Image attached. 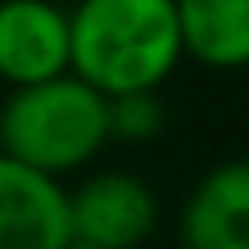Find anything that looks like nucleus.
I'll use <instances>...</instances> for the list:
<instances>
[{"label":"nucleus","instance_id":"6e6552de","mask_svg":"<svg viewBox=\"0 0 249 249\" xmlns=\"http://www.w3.org/2000/svg\"><path fill=\"white\" fill-rule=\"evenodd\" d=\"M162 129V104L154 91H129L108 100V137L121 142H150Z\"/></svg>","mask_w":249,"mask_h":249},{"label":"nucleus","instance_id":"20e7f679","mask_svg":"<svg viewBox=\"0 0 249 249\" xmlns=\"http://www.w3.org/2000/svg\"><path fill=\"white\" fill-rule=\"evenodd\" d=\"M67 71V13L54 0H0V79L9 88H29Z\"/></svg>","mask_w":249,"mask_h":249},{"label":"nucleus","instance_id":"f03ea898","mask_svg":"<svg viewBox=\"0 0 249 249\" xmlns=\"http://www.w3.org/2000/svg\"><path fill=\"white\" fill-rule=\"evenodd\" d=\"M108 142V100L79 75L13 88L0 104V154L42 175H71L88 166Z\"/></svg>","mask_w":249,"mask_h":249},{"label":"nucleus","instance_id":"423d86ee","mask_svg":"<svg viewBox=\"0 0 249 249\" xmlns=\"http://www.w3.org/2000/svg\"><path fill=\"white\" fill-rule=\"evenodd\" d=\"M183 249H249V158L212 166L178 212Z\"/></svg>","mask_w":249,"mask_h":249},{"label":"nucleus","instance_id":"1a4fd4ad","mask_svg":"<svg viewBox=\"0 0 249 249\" xmlns=\"http://www.w3.org/2000/svg\"><path fill=\"white\" fill-rule=\"evenodd\" d=\"M62 249H100V245H83V241H67Z\"/></svg>","mask_w":249,"mask_h":249},{"label":"nucleus","instance_id":"39448f33","mask_svg":"<svg viewBox=\"0 0 249 249\" xmlns=\"http://www.w3.org/2000/svg\"><path fill=\"white\" fill-rule=\"evenodd\" d=\"M67 241L71 216L58 178L0 154V249H62Z\"/></svg>","mask_w":249,"mask_h":249},{"label":"nucleus","instance_id":"0eeeda50","mask_svg":"<svg viewBox=\"0 0 249 249\" xmlns=\"http://www.w3.org/2000/svg\"><path fill=\"white\" fill-rule=\"evenodd\" d=\"M183 54L212 71L249 67V0H175Z\"/></svg>","mask_w":249,"mask_h":249},{"label":"nucleus","instance_id":"7ed1b4c3","mask_svg":"<svg viewBox=\"0 0 249 249\" xmlns=\"http://www.w3.org/2000/svg\"><path fill=\"white\" fill-rule=\"evenodd\" d=\"M71 241L100 249H137L158 229V196L129 170H100L67 191Z\"/></svg>","mask_w":249,"mask_h":249},{"label":"nucleus","instance_id":"f257e3e1","mask_svg":"<svg viewBox=\"0 0 249 249\" xmlns=\"http://www.w3.org/2000/svg\"><path fill=\"white\" fill-rule=\"evenodd\" d=\"M71 75L104 100L158 91L183 62L175 0H79L67 13Z\"/></svg>","mask_w":249,"mask_h":249}]
</instances>
